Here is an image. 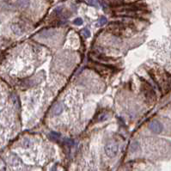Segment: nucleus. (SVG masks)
<instances>
[{
  "label": "nucleus",
  "mask_w": 171,
  "mask_h": 171,
  "mask_svg": "<svg viewBox=\"0 0 171 171\" xmlns=\"http://www.w3.org/2000/svg\"><path fill=\"white\" fill-rule=\"evenodd\" d=\"M105 153L106 155L110 158H113L116 156L119 151V146L115 143H108L105 146Z\"/></svg>",
  "instance_id": "1"
},
{
  "label": "nucleus",
  "mask_w": 171,
  "mask_h": 171,
  "mask_svg": "<svg viewBox=\"0 0 171 171\" xmlns=\"http://www.w3.org/2000/svg\"><path fill=\"white\" fill-rule=\"evenodd\" d=\"M149 128L151 132L155 133H160L163 131V128H164V126L162 125L161 122L156 120L151 121L150 124H149Z\"/></svg>",
  "instance_id": "2"
},
{
  "label": "nucleus",
  "mask_w": 171,
  "mask_h": 171,
  "mask_svg": "<svg viewBox=\"0 0 171 171\" xmlns=\"http://www.w3.org/2000/svg\"><path fill=\"white\" fill-rule=\"evenodd\" d=\"M62 111H63V106H62V104L59 103V102L56 103V105L54 106L53 108H52V113H53V114L59 115V114H60V113H62Z\"/></svg>",
  "instance_id": "3"
},
{
  "label": "nucleus",
  "mask_w": 171,
  "mask_h": 171,
  "mask_svg": "<svg viewBox=\"0 0 171 171\" xmlns=\"http://www.w3.org/2000/svg\"><path fill=\"white\" fill-rule=\"evenodd\" d=\"M17 5L22 9L27 8L29 5V0H17Z\"/></svg>",
  "instance_id": "4"
},
{
  "label": "nucleus",
  "mask_w": 171,
  "mask_h": 171,
  "mask_svg": "<svg viewBox=\"0 0 171 171\" xmlns=\"http://www.w3.org/2000/svg\"><path fill=\"white\" fill-rule=\"evenodd\" d=\"M12 30L14 31V33L17 34V35H21L22 34V29H20V28H18L17 25L12 26Z\"/></svg>",
  "instance_id": "5"
},
{
  "label": "nucleus",
  "mask_w": 171,
  "mask_h": 171,
  "mask_svg": "<svg viewBox=\"0 0 171 171\" xmlns=\"http://www.w3.org/2000/svg\"><path fill=\"white\" fill-rule=\"evenodd\" d=\"M73 23H74L75 25L80 26V25H82V24H83V20H82V18L77 17V18H76L74 21H73Z\"/></svg>",
  "instance_id": "6"
},
{
  "label": "nucleus",
  "mask_w": 171,
  "mask_h": 171,
  "mask_svg": "<svg viewBox=\"0 0 171 171\" xmlns=\"http://www.w3.org/2000/svg\"><path fill=\"white\" fill-rule=\"evenodd\" d=\"M107 22H108V20H107V18H106V17H104V16L101 17L100 20H99V24H100L101 26L105 25V24H106Z\"/></svg>",
  "instance_id": "7"
},
{
  "label": "nucleus",
  "mask_w": 171,
  "mask_h": 171,
  "mask_svg": "<svg viewBox=\"0 0 171 171\" xmlns=\"http://www.w3.org/2000/svg\"><path fill=\"white\" fill-rule=\"evenodd\" d=\"M89 4H90L92 6H97L98 5V1L97 0H87Z\"/></svg>",
  "instance_id": "8"
},
{
  "label": "nucleus",
  "mask_w": 171,
  "mask_h": 171,
  "mask_svg": "<svg viewBox=\"0 0 171 171\" xmlns=\"http://www.w3.org/2000/svg\"><path fill=\"white\" fill-rule=\"evenodd\" d=\"M83 35H84L85 37H89L90 36V32L88 29H83Z\"/></svg>",
  "instance_id": "9"
},
{
  "label": "nucleus",
  "mask_w": 171,
  "mask_h": 171,
  "mask_svg": "<svg viewBox=\"0 0 171 171\" xmlns=\"http://www.w3.org/2000/svg\"><path fill=\"white\" fill-rule=\"evenodd\" d=\"M108 114H102V115H101V117L99 118V120L100 121H103V120H106V119H108Z\"/></svg>",
  "instance_id": "10"
}]
</instances>
